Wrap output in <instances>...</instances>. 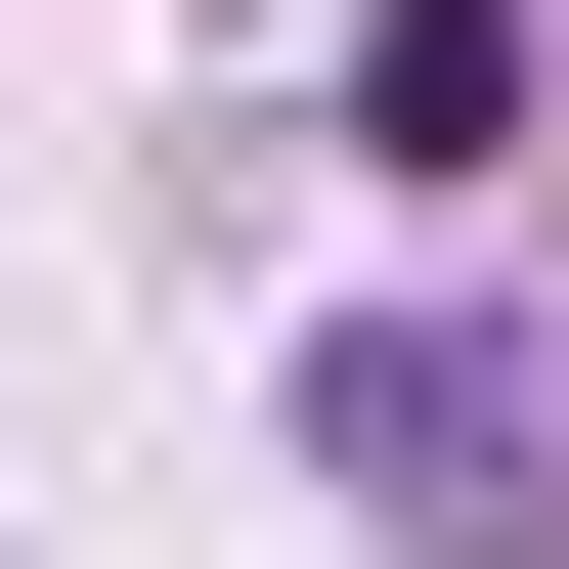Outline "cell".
<instances>
[{
  "instance_id": "6da1fadb",
  "label": "cell",
  "mask_w": 569,
  "mask_h": 569,
  "mask_svg": "<svg viewBox=\"0 0 569 569\" xmlns=\"http://www.w3.org/2000/svg\"><path fill=\"white\" fill-rule=\"evenodd\" d=\"M307 438H351V526H438V569H526V526H569V395L482 351V307H395V351H307Z\"/></svg>"
},
{
  "instance_id": "7a4b0ae2",
  "label": "cell",
  "mask_w": 569,
  "mask_h": 569,
  "mask_svg": "<svg viewBox=\"0 0 569 569\" xmlns=\"http://www.w3.org/2000/svg\"><path fill=\"white\" fill-rule=\"evenodd\" d=\"M351 176H526V0H395L351 44Z\"/></svg>"
}]
</instances>
